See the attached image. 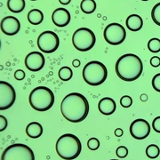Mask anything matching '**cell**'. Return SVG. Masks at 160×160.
Returning <instances> with one entry per match:
<instances>
[{"instance_id": "obj_1", "label": "cell", "mask_w": 160, "mask_h": 160, "mask_svg": "<svg viewBox=\"0 0 160 160\" xmlns=\"http://www.w3.org/2000/svg\"><path fill=\"white\" fill-rule=\"evenodd\" d=\"M61 111L71 123H80L86 119L89 112V103L86 98L78 92L66 95L61 104Z\"/></svg>"}, {"instance_id": "obj_2", "label": "cell", "mask_w": 160, "mask_h": 160, "mask_svg": "<svg viewBox=\"0 0 160 160\" xmlns=\"http://www.w3.org/2000/svg\"><path fill=\"white\" fill-rule=\"evenodd\" d=\"M115 70L120 79L132 82L138 79L142 73V62L137 55L126 53L117 61Z\"/></svg>"}, {"instance_id": "obj_3", "label": "cell", "mask_w": 160, "mask_h": 160, "mask_svg": "<svg viewBox=\"0 0 160 160\" xmlns=\"http://www.w3.org/2000/svg\"><path fill=\"white\" fill-rule=\"evenodd\" d=\"M55 149L61 158L72 160L79 156L82 145L80 140L76 135L71 133H65L57 140Z\"/></svg>"}, {"instance_id": "obj_4", "label": "cell", "mask_w": 160, "mask_h": 160, "mask_svg": "<svg viewBox=\"0 0 160 160\" xmlns=\"http://www.w3.org/2000/svg\"><path fill=\"white\" fill-rule=\"evenodd\" d=\"M29 102L35 110L46 111L51 109L54 103V94L48 87L38 86L30 92Z\"/></svg>"}, {"instance_id": "obj_5", "label": "cell", "mask_w": 160, "mask_h": 160, "mask_svg": "<svg viewBox=\"0 0 160 160\" xmlns=\"http://www.w3.org/2000/svg\"><path fill=\"white\" fill-rule=\"evenodd\" d=\"M82 74L86 84L92 86H98L107 79L108 70L103 63L98 61H92L86 64Z\"/></svg>"}, {"instance_id": "obj_6", "label": "cell", "mask_w": 160, "mask_h": 160, "mask_svg": "<svg viewBox=\"0 0 160 160\" xmlns=\"http://www.w3.org/2000/svg\"><path fill=\"white\" fill-rule=\"evenodd\" d=\"M96 42L95 35L92 30L87 28L77 29L72 36V44L79 52H87L91 50Z\"/></svg>"}, {"instance_id": "obj_7", "label": "cell", "mask_w": 160, "mask_h": 160, "mask_svg": "<svg viewBox=\"0 0 160 160\" xmlns=\"http://www.w3.org/2000/svg\"><path fill=\"white\" fill-rule=\"evenodd\" d=\"M1 160H35V155L29 146L15 143L8 146L3 151Z\"/></svg>"}, {"instance_id": "obj_8", "label": "cell", "mask_w": 160, "mask_h": 160, "mask_svg": "<svg viewBox=\"0 0 160 160\" xmlns=\"http://www.w3.org/2000/svg\"><path fill=\"white\" fill-rule=\"evenodd\" d=\"M103 36L108 44L111 46H118L126 39V31L121 24L113 22L105 28Z\"/></svg>"}, {"instance_id": "obj_9", "label": "cell", "mask_w": 160, "mask_h": 160, "mask_svg": "<svg viewBox=\"0 0 160 160\" xmlns=\"http://www.w3.org/2000/svg\"><path fill=\"white\" fill-rule=\"evenodd\" d=\"M60 39L57 34L51 30L42 32L38 38V46L40 51L46 53H52L58 49Z\"/></svg>"}, {"instance_id": "obj_10", "label": "cell", "mask_w": 160, "mask_h": 160, "mask_svg": "<svg viewBox=\"0 0 160 160\" xmlns=\"http://www.w3.org/2000/svg\"><path fill=\"white\" fill-rule=\"evenodd\" d=\"M16 99L15 90L6 81H0V110L10 109Z\"/></svg>"}, {"instance_id": "obj_11", "label": "cell", "mask_w": 160, "mask_h": 160, "mask_svg": "<svg viewBox=\"0 0 160 160\" xmlns=\"http://www.w3.org/2000/svg\"><path fill=\"white\" fill-rule=\"evenodd\" d=\"M130 133L132 137L136 140H143L150 133V126L149 122L142 118L134 120L130 126Z\"/></svg>"}, {"instance_id": "obj_12", "label": "cell", "mask_w": 160, "mask_h": 160, "mask_svg": "<svg viewBox=\"0 0 160 160\" xmlns=\"http://www.w3.org/2000/svg\"><path fill=\"white\" fill-rule=\"evenodd\" d=\"M45 57L39 52H31L25 58V66L32 72L41 70L45 66Z\"/></svg>"}, {"instance_id": "obj_13", "label": "cell", "mask_w": 160, "mask_h": 160, "mask_svg": "<svg viewBox=\"0 0 160 160\" xmlns=\"http://www.w3.org/2000/svg\"><path fill=\"white\" fill-rule=\"evenodd\" d=\"M21 29V22L14 16H6L1 21V30L7 36H14Z\"/></svg>"}, {"instance_id": "obj_14", "label": "cell", "mask_w": 160, "mask_h": 160, "mask_svg": "<svg viewBox=\"0 0 160 160\" xmlns=\"http://www.w3.org/2000/svg\"><path fill=\"white\" fill-rule=\"evenodd\" d=\"M70 13L65 8L55 9L52 14V21L57 27H65L70 22Z\"/></svg>"}, {"instance_id": "obj_15", "label": "cell", "mask_w": 160, "mask_h": 160, "mask_svg": "<svg viewBox=\"0 0 160 160\" xmlns=\"http://www.w3.org/2000/svg\"><path fill=\"white\" fill-rule=\"evenodd\" d=\"M117 109V104L112 98H102L98 103V109L104 116H110Z\"/></svg>"}, {"instance_id": "obj_16", "label": "cell", "mask_w": 160, "mask_h": 160, "mask_svg": "<svg viewBox=\"0 0 160 160\" xmlns=\"http://www.w3.org/2000/svg\"><path fill=\"white\" fill-rule=\"evenodd\" d=\"M126 27L131 31H139L142 28V18L138 14H131L126 19Z\"/></svg>"}, {"instance_id": "obj_17", "label": "cell", "mask_w": 160, "mask_h": 160, "mask_svg": "<svg viewBox=\"0 0 160 160\" xmlns=\"http://www.w3.org/2000/svg\"><path fill=\"white\" fill-rule=\"evenodd\" d=\"M26 133L32 139L39 138L43 134V127L38 122H31L26 127Z\"/></svg>"}, {"instance_id": "obj_18", "label": "cell", "mask_w": 160, "mask_h": 160, "mask_svg": "<svg viewBox=\"0 0 160 160\" xmlns=\"http://www.w3.org/2000/svg\"><path fill=\"white\" fill-rule=\"evenodd\" d=\"M43 20H44V14L38 9H32L28 13V21L32 25H38L42 23Z\"/></svg>"}, {"instance_id": "obj_19", "label": "cell", "mask_w": 160, "mask_h": 160, "mask_svg": "<svg viewBox=\"0 0 160 160\" xmlns=\"http://www.w3.org/2000/svg\"><path fill=\"white\" fill-rule=\"evenodd\" d=\"M25 5L24 0H7V8L14 13L22 12L25 8Z\"/></svg>"}, {"instance_id": "obj_20", "label": "cell", "mask_w": 160, "mask_h": 160, "mask_svg": "<svg viewBox=\"0 0 160 160\" xmlns=\"http://www.w3.org/2000/svg\"><path fill=\"white\" fill-rule=\"evenodd\" d=\"M80 8L83 12L91 14L96 10V2L94 0H83L80 4Z\"/></svg>"}, {"instance_id": "obj_21", "label": "cell", "mask_w": 160, "mask_h": 160, "mask_svg": "<svg viewBox=\"0 0 160 160\" xmlns=\"http://www.w3.org/2000/svg\"><path fill=\"white\" fill-rule=\"evenodd\" d=\"M160 154L159 147L156 144H149L146 149V155L150 159L157 158Z\"/></svg>"}, {"instance_id": "obj_22", "label": "cell", "mask_w": 160, "mask_h": 160, "mask_svg": "<svg viewBox=\"0 0 160 160\" xmlns=\"http://www.w3.org/2000/svg\"><path fill=\"white\" fill-rule=\"evenodd\" d=\"M58 76H59L60 79L62 80V81H69V80L71 79V78L73 76V71L71 70L69 67L64 66V67L60 69Z\"/></svg>"}, {"instance_id": "obj_23", "label": "cell", "mask_w": 160, "mask_h": 160, "mask_svg": "<svg viewBox=\"0 0 160 160\" xmlns=\"http://www.w3.org/2000/svg\"><path fill=\"white\" fill-rule=\"evenodd\" d=\"M148 49L151 52H160V39L153 38L148 42Z\"/></svg>"}, {"instance_id": "obj_24", "label": "cell", "mask_w": 160, "mask_h": 160, "mask_svg": "<svg viewBox=\"0 0 160 160\" xmlns=\"http://www.w3.org/2000/svg\"><path fill=\"white\" fill-rule=\"evenodd\" d=\"M151 18H152V21L157 25L160 26V2L157 5H155L153 7L151 11Z\"/></svg>"}, {"instance_id": "obj_25", "label": "cell", "mask_w": 160, "mask_h": 160, "mask_svg": "<svg viewBox=\"0 0 160 160\" xmlns=\"http://www.w3.org/2000/svg\"><path fill=\"white\" fill-rule=\"evenodd\" d=\"M87 147L88 149H91V150H96L99 149L100 147V142L97 138H90L87 142Z\"/></svg>"}, {"instance_id": "obj_26", "label": "cell", "mask_w": 160, "mask_h": 160, "mask_svg": "<svg viewBox=\"0 0 160 160\" xmlns=\"http://www.w3.org/2000/svg\"><path fill=\"white\" fill-rule=\"evenodd\" d=\"M120 104L123 108H129L131 107L132 104V99L129 95H124L120 99Z\"/></svg>"}, {"instance_id": "obj_27", "label": "cell", "mask_w": 160, "mask_h": 160, "mask_svg": "<svg viewBox=\"0 0 160 160\" xmlns=\"http://www.w3.org/2000/svg\"><path fill=\"white\" fill-rule=\"evenodd\" d=\"M152 87L155 91L160 92V73L156 74L152 78Z\"/></svg>"}, {"instance_id": "obj_28", "label": "cell", "mask_w": 160, "mask_h": 160, "mask_svg": "<svg viewBox=\"0 0 160 160\" xmlns=\"http://www.w3.org/2000/svg\"><path fill=\"white\" fill-rule=\"evenodd\" d=\"M116 154L120 158H124L128 155V149L125 146H120L116 150Z\"/></svg>"}, {"instance_id": "obj_29", "label": "cell", "mask_w": 160, "mask_h": 160, "mask_svg": "<svg viewBox=\"0 0 160 160\" xmlns=\"http://www.w3.org/2000/svg\"><path fill=\"white\" fill-rule=\"evenodd\" d=\"M152 127H153L155 132L160 133V116L155 118L153 122H152Z\"/></svg>"}, {"instance_id": "obj_30", "label": "cell", "mask_w": 160, "mask_h": 160, "mask_svg": "<svg viewBox=\"0 0 160 160\" xmlns=\"http://www.w3.org/2000/svg\"><path fill=\"white\" fill-rule=\"evenodd\" d=\"M7 125H8L7 119L4 116L0 115V131L3 132L4 130H6V128L7 127Z\"/></svg>"}, {"instance_id": "obj_31", "label": "cell", "mask_w": 160, "mask_h": 160, "mask_svg": "<svg viewBox=\"0 0 160 160\" xmlns=\"http://www.w3.org/2000/svg\"><path fill=\"white\" fill-rule=\"evenodd\" d=\"M14 78L19 81H22L25 78V72L22 69H17L14 72Z\"/></svg>"}, {"instance_id": "obj_32", "label": "cell", "mask_w": 160, "mask_h": 160, "mask_svg": "<svg viewBox=\"0 0 160 160\" xmlns=\"http://www.w3.org/2000/svg\"><path fill=\"white\" fill-rule=\"evenodd\" d=\"M150 62V65L154 68H158L160 66V58L158 57V56H153V57L150 59L149 61Z\"/></svg>"}, {"instance_id": "obj_33", "label": "cell", "mask_w": 160, "mask_h": 160, "mask_svg": "<svg viewBox=\"0 0 160 160\" xmlns=\"http://www.w3.org/2000/svg\"><path fill=\"white\" fill-rule=\"evenodd\" d=\"M114 133L117 137H121V136L123 135L124 132H123V130H122L121 128H118V129H116V130H115Z\"/></svg>"}, {"instance_id": "obj_34", "label": "cell", "mask_w": 160, "mask_h": 160, "mask_svg": "<svg viewBox=\"0 0 160 160\" xmlns=\"http://www.w3.org/2000/svg\"><path fill=\"white\" fill-rule=\"evenodd\" d=\"M72 64H73V66H74L75 68H78V67H79L80 66V61L79 60H78V59H76V60H74V61L72 62Z\"/></svg>"}, {"instance_id": "obj_35", "label": "cell", "mask_w": 160, "mask_h": 160, "mask_svg": "<svg viewBox=\"0 0 160 160\" xmlns=\"http://www.w3.org/2000/svg\"><path fill=\"white\" fill-rule=\"evenodd\" d=\"M140 99H141V101H142V102H147V100H148V95H147V94H145V93H143V94L141 95Z\"/></svg>"}, {"instance_id": "obj_36", "label": "cell", "mask_w": 160, "mask_h": 160, "mask_svg": "<svg viewBox=\"0 0 160 160\" xmlns=\"http://www.w3.org/2000/svg\"><path fill=\"white\" fill-rule=\"evenodd\" d=\"M70 1H71V0H59V2H60L62 5H64V6H65V5H69V3H70Z\"/></svg>"}, {"instance_id": "obj_37", "label": "cell", "mask_w": 160, "mask_h": 160, "mask_svg": "<svg viewBox=\"0 0 160 160\" xmlns=\"http://www.w3.org/2000/svg\"><path fill=\"white\" fill-rule=\"evenodd\" d=\"M142 1H144V2H146V1H149V0H142Z\"/></svg>"}, {"instance_id": "obj_38", "label": "cell", "mask_w": 160, "mask_h": 160, "mask_svg": "<svg viewBox=\"0 0 160 160\" xmlns=\"http://www.w3.org/2000/svg\"><path fill=\"white\" fill-rule=\"evenodd\" d=\"M30 1H37V0H30Z\"/></svg>"}, {"instance_id": "obj_39", "label": "cell", "mask_w": 160, "mask_h": 160, "mask_svg": "<svg viewBox=\"0 0 160 160\" xmlns=\"http://www.w3.org/2000/svg\"><path fill=\"white\" fill-rule=\"evenodd\" d=\"M110 160H118V159H110Z\"/></svg>"}]
</instances>
